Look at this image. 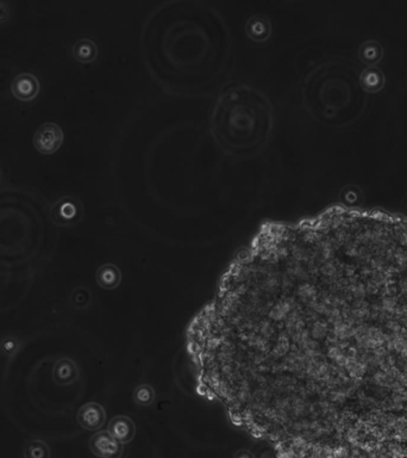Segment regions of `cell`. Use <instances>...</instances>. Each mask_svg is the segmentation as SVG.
<instances>
[{"label": "cell", "instance_id": "16", "mask_svg": "<svg viewBox=\"0 0 407 458\" xmlns=\"http://www.w3.org/2000/svg\"><path fill=\"white\" fill-rule=\"evenodd\" d=\"M20 341L13 336H8L5 337L3 341H0V352L4 355L5 357L13 358L16 356L18 351H20Z\"/></svg>", "mask_w": 407, "mask_h": 458}, {"label": "cell", "instance_id": "17", "mask_svg": "<svg viewBox=\"0 0 407 458\" xmlns=\"http://www.w3.org/2000/svg\"><path fill=\"white\" fill-rule=\"evenodd\" d=\"M8 8H6V6H5L4 3H1V1H0V23L8 20Z\"/></svg>", "mask_w": 407, "mask_h": 458}, {"label": "cell", "instance_id": "12", "mask_svg": "<svg viewBox=\"0 0 407 458\" xmlns=\"http://www.w3.org/2000/svg\"><path fill=\"white\" fill-rule=\"evenodd\" d=\"M97 45L89 38L77 41L73 45V55L81 62H91L97 57Z\"/></svg>", "mask_w": 407, "mask_h": 458}, {"label": "cell", "instance_id": "11", "mask_svg": "<svg viewBox=\"0 0 407 458\" xmlns=\"http://www.w3.org/2000/svg\"><path fill=\"white\" fill-rule=\"evenodd\" d=\"M121 278L119 269L112 264H105L98 269L97 283L103 289L112 290V289L117 288L121 283Z\"/></svg>", "mask_w": 407, "mask_h": 458}, {"label": "cell", "instance_id": "2", "mask_svg": "<svg viewBox=\"0 0 407 458\" xmlns=\"http://www.w3.org/2000/svg\"><path fill=\"white\" fill-rule=\"evenodd\" d=\"M142 49L154 78L168 91L206 94L224 74L230 37L214 8L193 1H172L145 20Z\"/></svg>", "mask_w": 407, "mask_h": 458}, {"label": "cell", "instance_id": "13", "mask_svg": "<svg viewBox=\"0 0 407 458\" xmlns=\"http://www.w3.org/2000/svg\"><path fill=\"white\" fill-rule=\"evenodd\" d=\"M52 451L43 439L34 438L25 443L23 448L24 458H50Z\"/></svg>", "mask_w": 407, "mask_h": 458}, {"label": "cell", "instance_id": "8", "mask_svg": "<svg viewBox=\"0 0 407 458\" xmlns=\"http://www.w3.org/2000/svg\"><path fill=\"white\" fill-rule=\"evenodd\" d=\"M11 90L20 101H33L40 92V81L34 74L20 73L13 79Z\"/></svg>", "mask_w": 407, "mask_h": 458}, {"label": "cell", "instance_id": "9", "mask_svg": "<svg viewBox=\"0 0 407 458\" xmlns=\"http://www.w3.org/2000/svg\"><path fill=\"white\" fill-rule=\"evenodd\" d=\"M110 434H112L114 439H117L121 445L128 444L135 438L136 434V426L133 424L131 419L124 415H118L110 422L109 424Z\"/></svg>", "mask_w": 407, "mask_h": 458}, {"label": "cell", "instance_id": "5", "mask_svg": "<svg viewBox=\"0 0 407 458\" xmlns=\"http://www.w3.org/2000/svg\"><path fill=\"white\" fill-rule=\"evenodd\" d=\"M89 449L98 458H121L123 445L109 431H99L89 439Z\"/></svg>", "mask_w": 407, "mask_h": 458}, {"label": "cell", "instance_id": "4", "mask_svg": "<svg viewBox=\"0 0 407 458\" xmlns=\"http://www.w3.org/2000/svg\"><path fill=\"white\" fill-rule=\"evenodd\" d=\"M64 142V131L54 122L40 124L34 135V146L40 155H54Z\"/></svg>", "mask_w": 407, "mask_h": 458}, {"label": "cell", "instance_id": "15", "mask_svg": "<svg viewBox=\"0 0 407 458\" xmlns=\"http://www.w3.org/2000/svg\"><path fill=\"white\" fill-rule=\"evenodd\" d=\"M133 400L140 406H149L155 400V392L149 385H138L133 392Z\"/></svg>", "mask_w": 407, "mask_h": 458}, {"label": "cell", "instance_id": "18", "mask_svg": "<svg viewBox=\"0 0 407 458\" xmlns=\"http://www.w3.org/2000/svg\"><path fill=\"white\" fill-rule=\"evenodd\" d=\"M234 458H254L253 454L248 450L238 451L237 454L235 455Z\"/></svg>", "mask_w": 407, "mask_h": 458}, {"label": "cell", "instance_id": "1", "mask_svg": "<svg viewBox=\"0 0 407 458\" xmlns=\"http://www.w3.org/2000/svg\"><path fill=\"white\" fill-rule=\"evenodd\" d=\"M187 349L202 393L280 458H407V217L267 221Z\"/></svg>", "mask_w": 407, "mask_h": 458}, {"label": "cell", "instance_id": "7", "mask_svg": "<svg viewBox=\"0 0 407 458\" xmlns=\"http://www.w3.org/2000/svg\"><path fill=\"white\" fill-rule=\"evenodd\" d=\"M80 215V203L77 202V199H71V197L60 199L52 209L54 222L62 224V226H68V224L77 222Z\"/></svg>", "mask_w": 407, "mask_h": 458}, {"label": "cell", "instance_id": "3", "mask_svg": "<svg viewBox=\"0 0 407 458\" xmlns=\"http://www.w3.org/2000/svg\"><path fill=\"white\" fill-rule=\"evenodd\" d=\"M272 127L269 101L253 86H226L212 111V135L223 150L235 157L258 155L266 146Z\"/></svg>", "mask_w": 407, "mask_h": 458}, {"label": "cell", "instance_id": "14", "mask_svg": "<svg viewBox=\"0 0 407 458\" xmlns=\"http://www.w3.org/2000/svg\"><path fill=\"white\" fill-rule=\"evenodd\" d=\"M246 31H248V35L253 37L254 40H266L270 33L269 23L267 18L260 16L254 17L249 20V23L246 25Z\"/></svg>", "mask_w": 407, "mask_h": 458}, {"label": "cell", "instance_id": "6", "mask_svg": "<svg viewBox=\"0 0 407 458\" xmlns=\"http://www.w3.org/2000/svg\"><path fill=\"white\" fill-rule=\"evenodd\" d=\"M77 420L84 430H101L106 422V412L97 402H89L77 412Z\"/></svg>", "mask_w": 407, "mask_h": 458}, {"label": "cell", "instance_id": "10", "mask_svg": "<svg viewBox=\"0 0 407 458\" xmlns=\"http://www.w3.org/2000/svg\"><path fill=\"white\" fill-rule=\"evenodd\" d=\"M79 378V369L75 362L69 358H60L53 368V381L57 385H73Z\"/></svg>", "mask_w": 407, "mask_h": 458}]
</instances>
